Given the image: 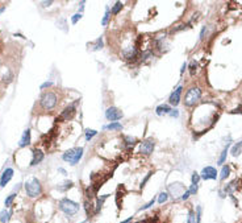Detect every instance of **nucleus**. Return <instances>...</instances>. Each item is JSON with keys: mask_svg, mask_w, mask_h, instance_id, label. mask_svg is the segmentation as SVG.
Masks as SVG:
<instances>
[{"mask_svg": "<svg viewBox=\"0 0 242 223\" xmlns=\"http://www.w3.org/2000/svg\"><path fill=\"white\" fill-rule=\"evenodd\" d=\"M58 103V99H57V95L51 91H48V92H44L39 99V107L45 111H50L57 106Z\"/></svg>", "mask_w": 242, "mask_h": 223, "instance_id": "obj_1", "label": "nucleus"}, {"mask_svg": "<svg viewBox=\"0 0 242 223\" xmlns=\"http://www.w3.org/2000/svg\"><path fill=\"white\" fill-rule=\"evenodd\" d=\"M83 157V148L77 147V148H71L69 151H66L62 156V158L66 162H69L70 165H77Z\"/></svg>", "mask_w": 242, "mask_h": 223, "instance_id": "obj_2", "label": "nucleus"}, {"mask_svg": "<svg viewBox=\"0 0 242 223\" xmlns=\"http://www.w3.org/2000/svg\"><path fill=\"white\" fill-rule=\"evenodd\" d=\"M59 210L65 212L66 215H69V217H72V215H75L79 211V203L71 201L69 198H62L59 201Z\"/></svg>", "mask_w": 242, "mask_h": 223, "instance_id": "obj_3", "label": "nucleus"}, {"mask_svg": "<svg viewBox=\"0 0 242 223\" xmlns=\"http://www.w3.org/2000/svg\"><path fill=\"white\" fill-rule=\"evenodd\" d=\"M25 191H26V194H28V197H31V198L38 197L42 191L41 182H39L37 178H31L29 181H26V184H25Z\"/></svg>", "mask_w": 242, "mask_h": 223, "instance_id": "obj_4", "label": "nucleus"}, {"mask_svg": "<svg viewBox=\"0 0 242 223\" xmlns=\"http://www.w3.org/2000/svg\"><path fill=\"white\" fill-rule=\"evenodd\" d=\"M201 98V90L199 87H191L184 95V104L187 107H192L200 101Z\"/></svg>", "mask_w": 242, "mask_h": 223, "instance_id": "obj_5", "label": "nucleus"}, {"mask_svg": "<svg viewBox=\"0 0 242 223\" xmlns=\"http://www.w3.org/2000/svg\"><path fill=\"white\" fill-rule=\"evenodd\" d=\"M78 104V101L74 102L72 104H70L69 107H66L63 111H62V114L59 115V118L57 119V122H62V120H71L72 118L75 116V114H77V108H75V106Z\"/></svg>", "mask_w": 242, "mask_h": 223, "instance_id": "obj_6", "label": "nucleus"}, {"mask_svg": "<svg viewBox=\"0 0 242 223\" xmlns=\"http://www.w3.org/2000/svg\"><path fill=\"white\" fill-rule=\"evenodd\" d=\"M155 148V144H154V140L153 139H146V140L142 141L141 147H140V152L141 155H145V156H149L151 155Z\"/></svg>", "mask_w": 242, "mask_h": 223, "instance_id": "obj_7", "label": "nucleus"}, {"mask_svg": "<svg viewBox=\"0 0 242 223\" xmlns=\"http://www.w3.org/2000/svg\"><path fill=\"white\" fill-rule=\"evenodd\" d=\"M105 118H107L109 122L120 120L122 118V112H121V110H118L117 107H109V108H107V111H105Z\"/></svg>", "mask_w": 242, "mask_h": 223, "instance_id": "obj_8", "label": "nucleus"}, {"mask_svg": "<svg viewBox=\"0 0 242 223\" xmlns=\"http://www.w3.org/2000/svg\"><path fill=\"white\" fill-rule=\"evenodd\" d=\"M201 178H204L205 181L207 179H216L217 178V170L213 168V166H205V168L201 170Z\"/></svg>", "mask_w": 242, "mask_h": 223, "instance_id": "obj_9", "label": "nucleus"}, {"mask_svg": "<svg viewBox=\"0 0 242 223\" xmlns=\"http://www.w3.org/2000/svg\"><path fill=\"white\" fill-rule=\"evenodd\" d=\"M182 91H183V87H182V86H179L178 89H175L174 91H172V94L170 95V99H168L170 104H172V106H178L179 104V102H180V96H182Z\"/></svg>", "mask_w": 242, "mask_h": 223, "instance_id": "obj_10", "label": "nucleus"}, {"mask_svg": "<svg viewBox=\"0 0 242 223\" xmlns=\"http://www.w3.org/2000/svg\"><path fill=\"white\" fill-rule=\"evenodd\" d=\"M12 177H13V169H11V168L5 169V170L3 172V174H1V178H0V186L4 188V186L12 179Z\"/></svg>", "mask_w": 242, "mask_h": 223, "instance_id": "obj_11", "label": "nucleus"}, {"mask_svg": "<svg viewBox=\"0 0 242 223\" xmlns=\"http://www.w3.org/2000/svg\"><path fill=\"white\" fill-rule=\"evenodd\" d=\"M184 190V186L182 184H171L170 186H168V191L171 193L172 197H179L180 195V193Z\"/></svg>", "mask_w": 242, "mask_h": 223, "instance_id": "obj_12", "label": "nucleus"}, {"mask_svg": "<svg viewBox=\"0 0 242 223\" xmlns=\"http://www.w3.org/2000/svg\"><path fill=\"white\" fill-rule=\"evenodd\" d=\"M31 144V129H25L24 134H22L21 139H20V143H19V147L20 148H24L26 145Z\"/></svg>", "mask_w": 242, "mask_h": 223, "instance_id": "obj_13", "label": "nucleus"}, {"mask_svg": "<svg viewBox=\"0 0 242 223\" xmlns=\"http://www.w3.org/2000/svg\"><path fill=\"white\" fill-rule=\"evenodd\" d=\"M42 160H44V152H42L41 149H34V151H33V158L31 161V166L39 164Z\"/></svg>", "mask_w": 242, "mask_h": 223, "instance_id": "obj_14", "label": "nucleus"}, {"mask_svg": "<svg viewBox=\"0 0 242 223\" xmlns=\"http://www.w3.org/2000/svg\"><path fill=\"white\" fill-rule=\"evenodd\" d=\"M108 197H109V195L107 194V195H100V197L98 198V201H96V206H95V212H99V211L101 210L103 205H104L105 199H107Z\"/></svg>", "mask_w": 242, "mask_h": 223, "instance_id": "obj_15", "label": "nucleus"}, {"mask_svg": "<svg viewBox=\"0 0 242 223\" xmlns=\"http://www.w3.org/2000/svg\"><path fill=\"white\" fill-rule=\"evenodd\" d=\"M170 111H171V107L168 104H161V106H158V107H157V110H155V112H157L158 115L168 114Z\"/></svg>", "mask_w": 242, "mask_h": 223, "instance_id": "obj_16", "label": "nucleus"}, {"mask_svg": "<svg viewBox=\"0 0 242 223\" xmlns=\"http://www.w3.org/2000/svg\"><path fill=\"white\" fill-rule=\"evenodd\" d=\"M72 186H74V182H72V181H65L63 184L59 185L57 189H58L59 191H66V190H69V189H71Z\"/></svg>", "mask_w": 242, "mask_h": 223, "instance_id": "obj_17", "label": "nucleus"}, {"mask_svg": "<svg viewBox=\"0 0 242 223\" xmlns=\"http://www.w3.org/2000/svg\"><path fill=\"white\" fill-rule=\"evenodd\" d=\"M84 207H86V212H87V217H88V218L92 217V214L95 212V210H94V206H92L91 202L86 201V202H84Z\"/></svg>", "mask_w": 242, "mask_h": 223, "instance_id": "obj_18", "label": "nucleus"}, {"mask_svg": "<svg viewBox=\"0 0 242 223\" xmlns=\"http://www.w3.org/2000/svg\"><path fill=\"white\" fill-rule=\"evenodd\" d=\"M9 217H11V212L8 210H3L0 212V222L1 223H7L9 221Z\"/></svg>", "mask_w": 242, "mask_h": 223, "instance_id": "obj_19", "label": "nucleus"}, {"mask_svg": "<svg viewBox=\"0 0 242 223\" xmlns=\"http://www.w3.org/2000/svg\"><path fill=\"white\" fill-rule=\"evenodd\" d=\"M241 152H242V141L238 143V144H236L233 148H232V155H233V156H238V155H241Z\"/></svg>", "mask_w": 242, "mask_h": 223, "instance_id": "obj_20", "label": "nucleus"}, {"mask_svg": "<svg viewBox=\"0 0 242 223\" xmlns=\"http://www.w3.org/2000/svg\"><path fill=\"white\" fill-rule=\"evenodd\" d=\"M229 173H230V166L229 165H224L223 166V170H221V176H220V178L221 179H225L229 176Z\"/></svg>", "mask_w": 242, "mask_h": 223, "instance_id": "obj_21", "label": "nucleus"}, {"mask_svg": "<svg viewBox=\"0 0 242 223\" xmlns=\"http://www.w3.org/2000/svg\"><path fill=\"white\" fill-rule=\"evenodd\" d=\"M124 144H127V147H133L136 144V139L132 136H125L124 137Z\"/></svg>", "mask_w": 242, "mask_h": 223, "instance_id": "obj_22", "label": "nucleus"}, {"mask_svg": "<svg viewBox=\"0 0 242 223\" xmlns=\"http://www.w3.org/2000/svg\"><path fill=\"white\" fill-rule=\"evenodd\" d=\"M96 135H98V131H95V129H86V140L87 141H89Z\"/></svg>", "mask_w": 242, "mask_h": 223, "instance_id": "obj_23", "label": "nucleus"}, {"mask_svg": "<svg viewBox=\"0 0 242 223\" xmlns=\"http://www.w3.org/2000/svg\"><path fill=\"white\" fill-rule=\"evenodd\" d=\"M228 148H229V145H226V147L224 148V151H223V153H221V157L218 158V162L217 164L218 165H223L224 164V161H225V158H226V155H228Z\"/></svg>", "mask_w": 242, "mask_h": 223, "instance_id": "obj_24", "label": "nucleus"}, {"mask_svg": "<svg viewBox=\"0 0 242 223\" xmlns=\"http://www.w3.org/2000/svg\"><path fill=\"white\" fill-rule=\"evenodd\" d=\"M122 7H124V4H122L121 2H117V3H116V4L113 5V8H112V13H113V15H117V13L122 9Z\"/></svg>", "mask_w": 242, "mask_h": 223, "instance_id": "obj_25", "label": "nucleus"}, {"mask_svg": "<svg viewBox=\"0 0 242 223\" xmlns=\"http://www.w3.org/2000/svg\"><path fill=\"white\" fill-rule=\"evenodd\" d=\"M104 128L105 129H121L122 125H121V123H111V124L105 125Z\"/></svg>", "mask_w": 242, "mask_h": 223, "instance_id": "obj_26", "label": "nucleus"}, {"mask_svg": "<svg viewBox=\"0 0 242 223\" xmlns=\"http://www.w3.org/2000/svg\"><path fill=\"white\" fill-rule=\"evenodd\" d=\"M15 197H16V194L15 193H12L11 195H8V198L4 201V205H5V207H9V206L12 205V202H13V199H15Z\"/></svg>", "mask_w": 242, "mask_h": 223, "instance_id": "obj_27", "label": "nucleus"}, {"mask_svg": "<svg viewBox=\"0 0 242 223\" xmlns=\"http://www.w3.org/2000/svg\"><path fill=\"white\" fill-rule=\"evenodd\" d=\"M91 48H92V50H98V49L103 48V40H101V38H98L95 44L91 45Z\"/></svg>", "mask_w": 242, "mask_h": 223, "instance_id": "obj_28", "label": "nucleus"}, {"mask_svg": "<svg viewBox=\"0 0 242 223\" xmlns=\"http://www.w3.org/2000/svg\"><path fill=\"white\" fill-rule=\"evenodd\" d=\"M187 223H197V222H196V217H195V211H194V210H191V211H190V214H188Z\"/></svg>", "mask_w": 242, "mask_h": 223, "instance_id": "obj_29", "label": "nucleus"}, {"mask_svg": "<svg viewBox=\"0 0 242 223\" xmlns=\"http://www.w3.org/2000/svg\"><path fill=\"white\" fill-rule=\"evenodd\" d=\"M167 198H168V194L167 193H161L159 194V197H158V203H165L166 201H167Z\"/></svg>", "mask_w": 242, "mask_h": 223, "instance_id": "obj_30", "label": "nucleus"}, {"mask_svg": "<svg viewBox=\"0 0 242 223\" xmlns=\"http://www.w3.org/2000/svg\"><path fill=\"white\" fill-rule=\"evenodd\" d=\"M138 223H159V219H158V217L147 218V219H144V221H141V222H138Z\"/></svg>", "mask_w": 242, "mask_h": 223, "instance_id": "obj_31", "label": "nucleus"}, {"mask_svg": "<svg viewBox=\"0 0 242 223\" xmlns=\"http://www.w3.org/2000/svg\"><path fill=\"white\" fill-rule=\"evenodd\" d=\"M154 203H155V198H153L150 202H147L146 205H144V206H142V207L140 209V211H142V210H147V209H150V207H151V206H153Z\"/></svg>", "mask_w": 242, "mask_h": 223, "instance_id": "obj_32", "label": "nucleus"}, {"mask_svg": "<svg viewBox=\"0 0 242 223\" xmlns=\"http://www.w3.org/2000/svg\"><path fill=\"white\" fill-rule=\"evenodd\" d=\"M191 179H192V185H197V182L200 181V176L197 174L196 172L192 174V177H191Z\"/></svg>", "mask_w": 242, "mask_h": 223, "instance_id": "obj_33", "label": "nucleus"}, {"mask_svg": "<svg viewBox=\"0 0 242 223\" xmlns=\"http://www.w3.org/2000/svg\"><path fill=\"white\" fill-rule=\"evenodd\" d=\"M108 19H109V8L105 9V15H104V19H103L101 24H103V25H105V24H107V23H108Z\"/></svg>", "mask_w": 242, "mask_h": 223, "instance_id": "obj_34", "label": "nucleus"}, {"mask_svg": "<svg viewBox=\"0 0 242 223\" xmlns=\"http://www.w3.org/2000/svg\"><path fill=\"white\" fill-rule=\"evenodd\" d=\"M80 17H82V15H80V13H77V15H74V16H72L71 23H72V24H77V23H78V20H80Z\"/></svg>", "mask_w": 242, "mask_h": 223, "instance_id": "obj_35", "label": "nucleus"}, {"mask_svg": "<svg viewBox=\"0 0 242 223\" xmlns=\"http://www.w3.org/2000/svg\"><path fill=\"white\" fill-rule=\"evenodd\" d=\"M196 62H195V61H192L191 62V65H190V70H191V74H194V73H195V70H196Z\"/></svg>", "mask_w": 242, "mask_h": 223, "instance_id": "obj_36", "label": "nucleus"}, {"mask_svg": "<svg viewBox=\"0 0 242 223\" xmlns=\"http://www.w3.org/2000/svg\"><path fill=\"white\" fill-rule=\"evenodd\" d=\"M190 194H195V193L197 191V185H191V188H190Z\"/></svg>", "mask_w": 242, "mask_h": 223, "instance_id": "obj_37", "label": "nucleus"}, {"mask_svg": "<svg viewBox=\"0 0 242 223\" xmlns=\"http://www.w3.org/2000/svg\"><path fill=\"white\" fill-rule=\"evenodd\" d=\"M150 176H151V172H150V173H149V174L146 176V177H145V179H144V181H142V182H141V189H142V188H144V186H145V184H146V182H147V179H149V178H150Z\"/></svg>", "mask_w": 242, "mask_h": 223, "instance_id": "obj_38", "label": "nucleus"}, {"mask_svg": "<svg viewBox=\"0 0 242 223\" xmlns=\"http://www.w3.org/2000/svg\"><path fill=\"white\" fill-rule=\"evenodd\" d=\"M232 114H242V106H238L236 110H233V111H232Z\"/></svg>", "mask_w": 242, "mask_h": 223, "instance_id": "obj_39", "label": "nucleus"}, {"mask_svg": "<svg viewBox=\"0 0 242 223\" xmlns=\"http://www.w3.org/2000/svg\"><path fill=\"white\" fill-rule=\"evenodd\" d=\"M205 35H207V28L204 26V28L201 29V32H200V40H204V36Z\"/></svg>", "mask_w": 242, "mask_h": 223, "instance_id": "obj_40", "label": "nucleus"}, {"mask_svg": "<svg viewBox=\"0 0 242 223\" xmlns=\"http://www.w3.org/2000/svg\"><path fill=\"white\" fill-rule=\"evenodd\" d=\"M170 115L174 116V118H178V116H179V111H178V110H171V111H170Z\"/></svg>", "mask_w": 242, "mask_h": 223, "instance_id": "obj_41", "label": "nucleus"}, {"mask_svg": "<svg viewBox=\"0 0 242 223\" xmlns=\"http://www.w3.org/2000/svg\"><path fill=\"white\" fill-rule=\"evenodd\" d=\"M50 86H53V82H46V83H44V85H41V89L50 87Z\"/></svg>", "mask_w": 242, "mask_h": 223, "instance_id": "obj_42", "label": "nucleus"}, {"mask_svg": "<svg viewBox=\"0 0 242 223\" xmlns=\"http://www.w3.org/2000/svg\"><path fill=\"white\" fill-rule=\"evenodd\" d=\"M185 68H187V64H183V66H182V70H180V73H182V74H183V73H184Z\"/></svg>", "mask_w": 242, "mask_h": 223, "instance_id": "obj_43", "label": "nucleus"}, {"mask_svg": "<svg viewBox=\"0 0 242 223\" xmlns=\"http://www.w3.org/2000/svg\"><path fill=\"white\" fill-rule=\"evenodd\" d=\"M132 218H133V217H129L128 219H125V221H124V222H120V223H129V222H130V221H132Z\"/></svg>", "mask_w": 242, "mask_h": 223, "instance_id": "obj_44", "label": "nucleus"}, {"mask_svg": "<svg viewBox=\"0 0 242 223\" xmlns=\"http://www.w3.org/2000/svg\"><path fill=\"white\" fill-rule=\"evenodd\" d=\"M42 4H44V5H50V4H51V2H44Z\"/></svg>", "mask_w": 242, "mask_h": 223, "instance_id": "obj_45", "label": "nucleus"}, {"mask_svg": "<svg viewBox=\"0 0 242 223\" xmlns=\"http://www.w3.org/2000/svg\"><path fill=\"white\" fill-rule=\"evenodd\" d=\"M82 223H88V222H82Z\"/></svg>", "mask_w": 242, "mask_h": 223, "instance_id": "obj_46", "label": "nucleus"}]
</instances>
